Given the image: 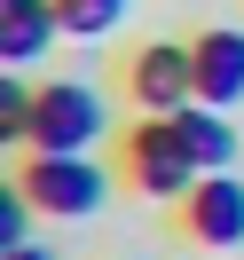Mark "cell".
I'll return each mask as SVG.
<instances>
[{
	"label": "cell",
	"mask_w": 244,
	"mask_h": 260,
	"mask_svg": "<svg viewBox=\"0 0 244 260\" xmlns=\"http://www.w3.org/2000/svg\"><path fill=\"white\" fill-rule=\"evenodd\" d=\"M16 189L32 197L40 213H55V221H87V213H102V197H111V174H102L87 150H32L16 174Z\"/></svg>",
	"instance_id": "obj_1"
},
{
	"label": "cell",
	"mask_w": 244,
	"mask_h": 260,
	"mask_svg": "<svg viewBox=\"0 0 244 260\" xmlns=\"http://www.w3.org/2000/svg\"><path fill=\"white\" fill-rule=\"evenodd\" d=\"M126 181L142 197H189L205 174H197V158H189L173 118H142V126H126Z\"/></svg>",
	"instance_id": "obj_2"
},
{
	"label": "cell",
	"mask_w": 244,
	"mask_h": 260,
	"mask_svg": "<svg viewBox=\"0 0 244 260\" xmlns=\"http://www.w3.org/2000/svg\"><path fill=\"white\" fill-rule=\"evenodd\" d=\"M102 126H111V111H102V95H95L87 79H55V87H40L32 150H95Z\"/></svg>",
	"instance_id": "obj_3"
},
{
	"label": "cell",
	"mask_w": 244,
	"mask_h": 260,
	"mask_svg": "<svg viewBox=\"0 0 244 260\" xmlns=\"http://www.w3.org/2000/svg\"><path fill=\"white\" fill-rule=\"evenodd\" d=\"M126 95H134V111H142V118L189 111V103H197V55L173 48V40H150V48L126 63Z\"/></svg>",
	"instance_id": "obj_4"
},
{
	"label": "cell",
	"mask_w": 244,
	"mask_h": 260,
	"mask_svg": "<svg viewBox=\"0 0 244 260\" xmlns=\"http://www.w3.org/2000/svg\"><path fill=\"white\" fill-rule=\"evenodd\" d=\"M181 221H189V237L213 244V252L244 244V181L236 174H205L189 197H181Z\"/></svg>",
	"instance_id": "obj_5"
},
{
	"label": "cell",
	"mask_w": 244,
	"mask_h": 260,
	"mask_svg": "<svg viewBox=\"0 0 244 260\" xmlns=\"http://www.w3.org/2000/svg\"><path fill=\"white\" fill-rule=\"evenodd\" d=\"M189 55H197V103L236 111L244 103V32L236 24H213V32L189 40Z\"/></svg>",
	"instance_id": "obj_6"
},
{
	"label": "cell",
	"mask_w": 244,
	"mask_h": 260,
	"mask_svg": "<svg viewBox=\"0 0 244 260\" xmlns=\"http://www.w3.org/2000/svg\"><path fill=\"white\" fill-rule=\"evenodd\" d=\"M55 32V0H0V63H32Z\"/></svg>",
	"instance_id": "obj_7"
},
{
	"label": "cell",
	"mask_w": 244,
	"mask_h": 260,
	"mask_svg": "<svg viewBox=\"0 0 244 260\" xmlns=\"http://www.w3.org/2000/svg\"><path fill=\"white\" fill-rule=\"evenodd\" d=\"M181 142H189L197 174H228V158H236V126H228V111H213V103H189V111H173Z\"/></svg>",
	"instance_id": "obj_8"
},
{
	"label": "cell",
	"mask_w": 244,
	"mask_h": 260,
	"mask_svg": "<svg viewBox=\"0 0 244 260\" xmlns=\"http://www.w3.org/2000/svg\"><path fill=\"white\" fill-rule=\"evenodd\" d=\"M126 8L134 0H55V24H63L71 40H102V32H118Z\"/></svg>",
	"instance_id": "obj_9"
},
{
	"label": "cell",
	"mask_w": 244,
	"mask_h": 260,
	"mask_svg": "<svg viewBox=\"0 0 244 260\" xmlns=\"http://www.w3.org/2000/svg\"><path fill=\"white\" fill-rule=\"evenodd\" d=\"M32 111H40V87L0 79V142H32Z\"/></svg>",
	"instance_id": "obj_10"
},
{
	"label": "cell",
	"mask_w": 244,
	"mask_h": 260,
	"mask_svg": "<svg viewBox=\"0 0 244 260\" xmlns=\"http://www.w3.org/2000/svg\"><path fill=\"white\" fill-rule=\"evenodd\" d=\"M32 197L16 189V181H8V189H0V252H8V244H32Z\"/></svg>",
	"instance_id": "obj_11"
},
{
	"label": "cell",
	"mask_w": 244,
	"mask_h": 260,
	"mask_svg": "<svg viewBox=\"0 0 244 260\" xmlns=\"http://www.w3.org/2000/svg\"><path fill=\"white\" fill-rule=\"evenodd\" d=\"M0 260H55V252H40V244H8Z\"/></svg>",
	"instance_id": "obj_12"
}]
</instances>
